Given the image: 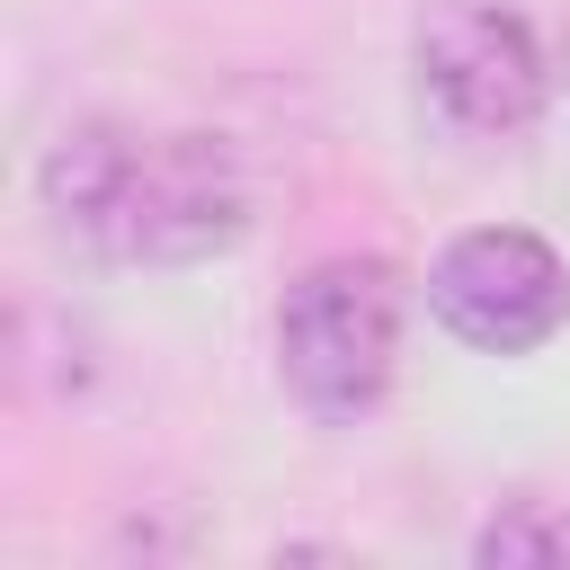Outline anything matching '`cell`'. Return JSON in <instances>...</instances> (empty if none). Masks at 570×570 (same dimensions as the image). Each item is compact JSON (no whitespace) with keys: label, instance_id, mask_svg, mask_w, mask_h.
Segmentation results:
<instances>
[{"label":"cell","instance_id":"obj_3","mask_svg":"<svg viewBox=\"0 0 570 570\" xmlns=\"http://www.w3.org/2000/svg\"><path fill=\"white\" fill-rule=\"evenodd\" d=\"M410 62L436 116L463 134H525L552 98V45L517 0H428Z\"/></svg>","mask_w":570,"mask_h":570},{"label":"cell","instance_id":"obj_2","mask_svg":"<svg viewBox=\"0 0 570 570\" xmlns=\"http://www.w3.org/2000/svg\"><path fill=\"white\" fill-rule=\"evenodd\" d=\"M410 285L392 258H321L276 303V374L312 419H365L401 374Z\"/></svg>","mask_w":570,"mask_h":570},{"label":"cell","instance_id":"obj_5","mask_svg":"<svg viewBox=\"0 0 570 570\" xmlns=\"http://www.w3.org/2000/svg\"><path fill=\"white\" fill-rule=\"evenodd\" d=\"M561 543H570V534H561V525H543L534 508H525V517H508V525H481V561H552Z\"/></svg>","mask_w":570,"mask_h":570},{"label":"cell","instance_id":"obj_1","mask_svg":"<svg viewBox=\"0 0 570 570\" xmlns=\"http://www.w3.org/2000/svg\"><path fill=\"white\" fill-rule=\"evenodd\" d=\"M53 223L116 267H196L249 232V178L223 134L71 125L36 169Z\"/></svg>","mask_w":570,"mask_h":570},{"label":"cell","instance_id":"obj_4","mask_svg":"<svg viewBox=\"0 0 570 570\" xmlns=\"http://www.w3.org/2000/svg\"><path fill=\"white\" fill-rule=\"evenodd\" d=\"M428 312L481 347V356H525L543 347L561 321H570V267L543 232L525 223H481V232H454L428 267Z\"/></svg>","mask_w":570,"mask_h":570}]
</instances>
